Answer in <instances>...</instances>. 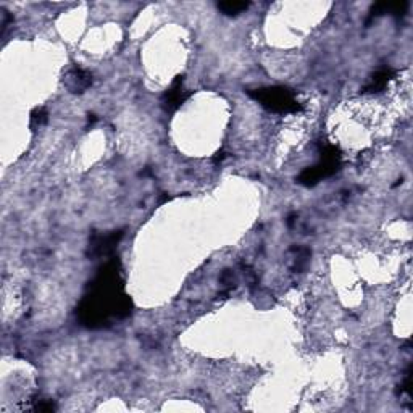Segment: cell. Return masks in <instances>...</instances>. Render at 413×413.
<instances>
[{
  "label": "cell",
  "mask_w": 413,
  "mask_h": 413,
  "mask_svg": "<svg viewBox=\"0 0 413 413\" xmlns=\"http://www.w3.org/2000/svg\"><path fill=\"white\" fill-rule=\"evenodd\" d=\"M341 166V152L336 145L325 144L321 147L320 152V160L317 161L315 165L310 166V168H305L299 175V182L302 186L312 187L320 182L325 177L333 176Z\"/></svg>",
  "instance_id": "3957f363"
},
{
  "label": "cell",
  "mask_w": 413,
  "mask_h": 413,
  "mask_svg": "<svg viewBox=\"0 0 413 413\" xmlns=\"http://www.w3.org/2000/svg\"><path fill=\"white\" fill-rule=\"evenodd\" d=\"M133 302L124 292L122 270L117 259L108 260L97 271L87 286V292L78 305V318L81 325L91 329L108 328L115 320L129 317Z\"/></svg>",
  "instance_id": "6da1fadb"
},
{
  "label": "cell",
  "mask_w": 413,
  "mask_h": 413,
  "mask_svg": "<svg viewBox=\"0 0 413 413\" xmlns=\"http://www.w3.org/2000/svg\"><path fill=\"white\" fill-rule=\"evenodd\" d=\"M249 2H219L218 3V8L219 12H223L224 15H228V17H236V15L242 13L244 10L249 8Z\"/></svg>",
  "instance_id": "ba28073f"
},
{
  "label": "cell",
  "mask_w": 413,
  "mask_h": 413,
  "mask_svg": "<svg viewBox=\"0 0 413 413\" xmlns=\"http://www.w3.org/2000/svg\"><path fill=\"white\" fill-rule=\"evenodd\" d=\"M249 96L275 113H297L302 110L294 92L283 86L255 89V91H249Z\"/></svg>",
  "instance_id": "7a4b0ae2"
},
{
  "label": "cell",
  "mask_w": 413,
  "mask_h": 413,
  "mask_svg": "<svg viewBox=\"0 0 413 413\" xmlns=\"http://www.w3.org/2000/svg\"><path fill=\"white\" fill-rule=\"evenodd\" d=\"M187 97H189V92L184 89V80H182V76H176V80L171 82V86L166 89L164 97H161V106L166 112H176Z\"/></svg>",
  "instance_id": "5b68a950"
},
{
  "label": "cell",
  "mask_w": 413,
  "mask_h": 413,
  "mask_svg": "<svg viewBox=\"0 0 413 413\" xmlns=\"http://www.w3.org/2000/svg\"><path fill=\"white\" fill-rule=\"evenodd\" d=\"M65 86L73 94H82L92 86V76L81 68H73L71 71L66 73Z\"/></svg>",
  "instance_id": "8992f818"
},
{
  "label": "cell",
  "mask_w": 413,
  "mask_h": 413,
  "mask_svg": "<svg viewBox=\"0 0 413 413\" xmlns=\"http://www.w3.org/2000/svg\"><path fill=\"white\" fill-rule=\"evenodd\" d=\"M123 238V231H112V233H94L91 240H89L87 254L92 259L112 257L117 245Z\"/></svg>",
  "instance_id": "277c9868"
},
{
  "label": "cell",
  "mask_w": 413,
  "mask_h": 413,
  "mask_svg": "<svg viewBox=\"0 0 413 413\" xmlns=\"http://www.w3.org/2000/svg\"><path fill=\"white\" fill-rule=\"evenodd\" d=\"M392 76H394V70H391V68H383V70L375 73L373 78H371V81L365 86L363 92H370V94L381 92L386 86H388V82L392 80Z\"/></svg>",
  "instance_id": "52a82bcc"
},
{
  "label": "cell",
  "mask_w": 413,
  "mask_h": 413,
  "mask_svg": "<svg viewBox=\"0 0 413 413\" xmlns=\"http://www.w3.org/2000/svg\"><path fill=\"white\" fill-rule=\"evenodd\" d=\"M47 115L45 108L39 107V108H34L33 113H31V128H41L43 124L47 122Z\"/></svg>",
  "instance_id": "9c48e42d"
}]
</instances>
